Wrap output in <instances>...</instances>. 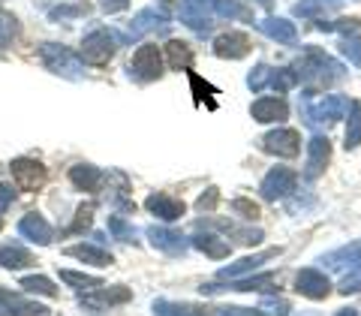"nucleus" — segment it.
Masks as SVG:
<instances>
[{
	"mask_svg": "<svg viewBox=\"0 0 361 316\" xmlns=\"http://www.w3.org/2000/svg\"><path fill=\"white\" fill-rule=\"evenodd\" d=\"M292 73H295V82H301L304 87H331L343 78V63H337L331 54H325L316 45H307V51L292 63Z\"/></svg>",
	"mask_w": 361,
	"mask_h": 316,
	"instance_id": "f257e3e1",
	"label": "nucleus"
},
{
	"mask_svg": "<svg viewBox=\"0 0 361 316\" xmlns=\"http://www.w3.org/2000/svg\"><path fill=\"white\" fill-rule=\"evenodd\" d=\"M39 58H42L45 66H49V73H54V75L73 78V82H78V78L85 75V63H82V58H78L75 51L66 49V45L45 42L42 49H39Z\"/></svg>",
	"mask_w": 361,
	"mask_h": 316,
	"instance_id": "f03ea898",
	"label": "nucleus"
},
{
	"mask_svg": "<svg viewBox=\"0 0 361 316\" xmlns=\"http://www.w3.org/2000/svg\"><path fill=\"white\" fill-rule=\"evenodd\" d=\"M298 82H295V73H292V66H268V63H256L250 75H247V87L250 90H265V87H274L277 94H286L292 90Z\"/></svg>",
	"mask_w": 361,
	"mask_h": 316,
	"instance_id": "7ed1b4c3",
	"label": "nucleus"
},
{
	"mask_svg": "<svg viewBox=\"0 0 361 316\" xmlns=\"http://www.w3.org/2000/svg\"><path fill=\"white\" fill-rule=\"evenodd\" d=\"M349 109V99L341 94H331V97H319L316 103L304 106V123L307 127H331L337 123Z\"/></svg>",
	"mask_w": 361,
	"mask_h": 316,
	"instance_id": "20e7f679",
	"label": "nucleus"
},
{
	"mask_svg": "<svg viewBox=\"0 0 361 316\" xmlns=\"http://www.w3.org/2000/svg\"><path fill=\"white\" fill-rule=\"evenodd\" d=\"M178 18H180V25H187L190 30L205 33V30H211L214 18H220V0H180Z\"/></svg>",
	"mask_w": 361,
	"mask_h": 316,
	"instance_id": "39448f33",
	"label": "nucleus"
},
{
	"mask_svg": "<svg viewBox=\"0 0 361 316\" xmlns=\"http://www.w3.org/2000/svg\"><path fill=\"white\" fill-rule=\"evenodd\" d=\"M115 45H118V37L109 33L106 28L90 30L82 40V61L94 63V66H103V63H109L111 58H115Z\"/></svg>",
	"mask_w": 361,
	"mask_h": 316,
	"instance_id": "423d86ee",
	"label": "nucleus"
},
{
	"mask_svg": "<svg viewBox=\"0 0 361 316\" xmlns=\"http://www.w3.org/2000/svg\"><path fill=\"white\" fill-rule=\"evenodd\" d=\"M127 70H130V78H135V82H142V85L157 82V78L163 75V51L157 49V45H142V49L133 54Z\"/></svg>",
	"mask_w": 361,
	"mask_h": 316,
	"instance_id": "0eeeda50",
	"label": "nucleus"
},
{
	"mask_svg": "<svg viewBox=\"0 0 361 316\" xmlns=\"http://www.w3.org/2000/svg\"><path fill=\"white\" fill-rule=\"evenodd\" d=\"M157 30H169V13L166 9H157V6H148V9H142L139 16H135L127 30L121 33V42H133V40H142L145 33H157Z\"/></svg>",
	"mask_w": 361,
	"mask_h": 316,
	"instance_id": "6e6552de",
	"label": "nucleus"
},
{
	"mask_svg": "<svg viewBox=\"0 0 361 316\" xmlns=\"http://www.w3.org/2000/svg\"><path fill=\"white\" fill-rule=\"evenodd\" d=\"M133 298V292L127 286H97V289H87V296L78 298V304H82L85 310L90 313H103L106 308H118V304H127Z\"/></svg>",
	"mask_w": 361,
	"mask_h": 316,
	"instance_id": "1a4fd4ad",
	"label": "nucleus"
},
{
	"mask_svg": "<svg viewBox=\"0 0 361 316\" xmlns=\"http://www.w3.org/2000/svg\"><path fill=\"white\" fill-rule=\"evenodd\" d=\"M295 184H298V175L292 172V169H286V166H277L262 178L259 193H262V199H268V202L286 199L289 193H295Z\"/></svg>",
	"mask_w": 361,
	"mask_h": 316,
	"instance_id": "9d476101",
	"label": "nucleus"
},
{
	"mask_svg": "<svg viewBox=\"0 0 361 316\" xmlns=\"http://www.w3.org/2000/svg\"><path fill=\"white\" fill-rule=\"evenodd\" d=\"M262 151L268 154H277V157H298L301 151V135L298 130H286V127H277L262 135Z\"/></svg>",
	"mask_w": 361,
	"mask_h": 316,
	"instance_id": "9b49d317",
	"label": "nucleus"
},
{
	"mask_svg": "<svg viewBox=\"0 0 361 316\" xmlns=\"http://www.w3.org/2000/svg\"><path fill=\"white\" fill-rule=\"evenodd\" d=\"M9 172H13L16 184L21 190H39L45 184V166L39 160H30V157H18V160L9 163Z\"/></svg>",
	"mask_w": 361,
	"mask_h": 316,
	"instance_id": "f8f14e48",
	"label": "nucleus"
},
{
	"mask_svg": "<svg viewBox=\"0 0 361 316\" xmlns=\"http://www.w3.org/2000/svg\"><path fill=\"white\" fill-rule=\"evenodd\" d=\"M145 235H148V241L166 256H184L190 247V238H184V235L175 229H166V226H148Z\"/></svg>",
	"mask_w": 361,
	"mask_h": 316,
	"instance_id": "ddd939ff",
	"label": "nucleus"
},
{
	"mask_svg": "<svg viewBox=\"0 0 361 316\" xmlns=\"http://www.w3.org/2000/svg\"><path fill=\"white\" fill-rule=\"evenodd\" d=\"M250 37L241 30H229V33H223V37L214 40V54L217 58H226V61H241L250 54Z\"/></svg>",
	"mask_w": 361,
	"mask_h": 316,
	"instance_id": "4468645a",
	"label": "nucleus"
},
{
	"mask_svg": "<svg viewBox=\"0 0 361 316\" xmlns=\"http://www.w3.org/2000/svg\"><path fill=\"white\" fill-rule=\"evenodd\" d=\"M0 316H49V308L18 296V292L0 289Z\"/></svg>",
	"mask_w": 361,
	"mask_h": 316,
	"instance_id": "2eb2a0df",
	"label": "nucleus"
},
{
	"mask_svg": "<svg viewBox=\"0 0 361 316\" xmlns=\"http://www.w3.org/2000/svg\"><path fill=\"white\" fill-rule=\"evenodd\" d=\"M329 160H331V142L325 139V135H313L310 145H307V166H304V178L316 181L325 172Z\"/></svg>",
	"mask_w": 361,
	"mask_h": 316,
	"instance_id": "dca6fc26",
	"label": "nucleus"
},
{
	"mask_svg": "<svg viewBox=\"0 0 361 316\" xmlns=\"http://www.w3.org/2000/svg\"><path fill=\"white\" fill-rule=\"evenodd\" d=\"M295 289L301 292V296L313 298V301H322V298H329L331 284H329V277H325L319 268H304V271H298V277H295Z\"/></svg>",
	"mask_w": 361,
	"mask_h": 316,
	"instance_id": "f3484780",
	"label": "nucleus"
},
{
	"mask_svg": "<svg viewBox=\"0 0 361 316\" xmlns=\"http://www.w3.org/2000/svg\"><path fill=\"white\" fill-rule=\"evenodd\" d=\"M145 208H148L154 217H160L163 223H175V220L184 217V211H187L184 202L169 196V193H151L148 199H145Z\"/></svg>",
	"mask_w": 361,
	"mask_h": 316,
	"instance_id": "a211bd4d",
	"label": "nucleus"
},
{
	"mask_svg": "<svg viewBox=\"0 0 361 316\" xmlns=\"http://www.w3.org/2000/svg\"><path fill=\"white\" fill-rule=\"evenodd\" d=\"M250 115L259 123H274V121H286L289 118V106L283 97H259L250 106Z\"/></svg>",
	"mask_w": 361,
	"mask_h": 316,
	"instance_id": "6ab92c4d",
	"label": "nucleus"
},
{
	"mask_svg": "<svg viewBox=\"0 0 361 316\" xmlns=\"http://www.w3.org/2000/svg\"><path fill=\"white\" fill-rule=\"evenodd\" d=\"M271 286H277V274H259V277H250V280H229V286H220V284H208L202 286L205 296H217L223 289H232V292H265Z\"/></svg>",
	"mask_w": 361,
	"mask_h": 316,
	"instance_id": "aec40b11",
	"label": "nucleus"
},
{
	"mask_svg": "<svg viewBox=\"0 0 361 316\" xmlns=\"http://www.w3.org/2000/svg\"><path fill=\"white\" fill-rule=\"evenodd\" d=\"M358 262H361V238H358V241H349V244H343V247H337V250L325 253V256L319 259V265L331 268V271L353 268V265H358Z\"/></svg>",
	"mask_w": 361,
	"mask_h": 316,
	"instance_id": "412c9836",
	"label": "nucleus"
},
{
	"mask_svg": "<svg viewBox=\"0 0 361 316\" xmlns=\"http://www.w3.org/2000/svg\"><path fill=\"white\" fill-rule=\"evenodd\" d=\"M277 253H280V250H265V253H256V256H244V259H238L235 265L220 268V271H217V280H238L241 274H253L259 265H265L268 259H274Z\"/></svg>",
	"mask_w": 361,
	"mask_h": 316,
	"instance_id": "4be33fe9",
	"label": "nucleus"
},
{
	"mask_svg": "<svg viewBox=\"0 0 361 316\" xmlns=\"http://www.w3.org/2000/svg\"><path fill=\"white\" fill-rule=\"evenodd\" d=\"M18 232L25 235L27 241H37V244H51V238H54V229L49 223H45V217L42 214H25V217L18 220Z\"/></svg>",
	"mask_w": 361,
	"mask_h": 316,
	"instance_id": "5701e85b",
	"label": "nucleus"
},
{
	"mask_svg": "<svg viewBox=\"0 0 361 316\" xmlns=\"http://www.w3.org/2000/svg\"><path fill=\"white\" fill-rule=\"evenodd\" d=\"M256 28L262 30L268 40H274V42H283V45L295 42V37H298L295 25H292V21H286V18H277V16H265V18L259 21Z\"/></svg>",
	"mask_w": 361,
	"mask_h": 316,
	"instance_id": "b1692460",
	"label": "nucleus"
},
{
	"mask_svg": "<svg viewBox=\"0 0 361 316\" xmlns=\"http://www.w3.org/2000/svg\"><path fill=\"white\" fill-rule=\"evenodd\" d=\"M70 181H73L78 190H85V193H97V190L103 187L106 175L99 172L97 166H90V163H75V166L70 169Z\"/></svg>",
	"mask_w": 361,
	"mask_h": 316,
	"instance_id": "393cba45",
	"label": "nucleus"
},
{
	"mask_svg": "<svg viewBox=\"0 0 361 316\" xmlns=\"http://www.w3.org/2000/svg\"><path fill=\"white\" fill-rule=\"evenodd\" d=\"M63 253L73 256V259H78V262L97 265V268H106V265L115 262V259H111V253H106L103 247H97V244H73V247H66Z\"/></svg>",
	"mask_w": 361,
	"mask_h": 316,
	"instance_id": "a878e982",
	"label": "nucleus"
},
{
	"mask_svg": "<svg viewBox=\"0 0 361 316\" xmlns=\"http://www.w3.org/2000/svg\"><path fill=\"white\" fill-rule=\"evenodd\" d=\"M346 0H298L292 6V16L298 18H322L325 13H337Z\"/></svg>",
	"mask_w": 361,
	"mask_h": 316,
	"instance_id": "bb28decb",
	"label": "nucleus"
},
{
	"mask_svg": "<svg viewBox=\"0 0 361 316\" xmlns=\"http://www.w3.org/2000/svg\"><path fill=\"white\" fill-rule=\"evenodd\" d=\"M190 244L196 247V250H202L205 256H211V259H226L229 256V241H223V238H217V235H211V232H196L193 238H190Z\"/></svg>",
	"mask_w": 361,
	"mask_h": 316,
	"instance_id": "cd10ccee",
	"label": "nucleus"
},
{
	"mask_svg": "<svg viewBox=\"0 0 361 316\" xmlns=\"http://www.w3.org/2000/svg\"><path fill=\"white\" fill-rule=\"evenodd\" d=\"M27 265H33V253L25 250L21 244H6V247H0V268L18 271V268H27Z\"/></svg>",
	"mask_w": 361,
	"mask_h": 316,
	"instance_id": "c85d7f7f",
	"label": "nucleus"
},
{
	"mask_svg": "<svg viewBox=\"0 0 361 316\" xmlns=\"http://www.w3.org/2000/svg\"><path fill=\"white\" fill-rule=\"evenodd\" d=\"M154 316H211V310H202V308H196V304L154 301Z\"/></svg>",
	"mask_w": 361,
	"mask_h": 316,
	"instance_id": "c756f323",
	"label": "nucleus"
},
{
	"mask_svg": "<svg viewBox=\"0 0 361 316\" xmlns=\"http://www.w3.org/2000/svg\"><path fill=\"white\" fill-rule=\"evenodd\" d=\"M166 54H169V63H172L175 70H190V63H193V49L180 40H169Z\"/></svg>",
	"mask_w": 361,
	"mask_h": 316,
	"instance_id": "7c9ffc66",
	"label": "nucleus"
},
{
	"mask_svg": "<svg viewBox=\"0 0 361 316\" xmlns=\"http://www.w3.org/2000/svg\"><path fill=\"white\" fill-rule=\"evenodd\" d=\"M349 123H346V151H355L361 145V103H349Z\"/></svg>",
	"mask_w": 361,
	"mask_h": 316,
	"instance_id": "2f4dec72",
	"label": "nucleus"
},
{
	"mask_svg": "<svg viewBox=\"0 0 361 316\" xmlns=\"http://www.w3.org/2000/svg\"><path fill=\"white\" fill-rule=\"evenodd\" d=\"M21 289L33 292V296H45V298H54V296H58V289H54V284H51L49 277H42V274L21 277Z\"/></svg>",
	"mask_w": 361,
	"mask_h": 316,
	"instance_id": "473e14b6",
	"label": "nucleus"
},
{
	"mask_svg": "<svg viewBox=\"0 0 361 316\" xmlns=\"http://www.w3.org/2000/svg\"><path fill=\"white\" fill-rule=\"evenodd\" d=\"M16 37H18V18L13 13H4V9H0V51L9 49Z\"/></svg>",
	"mask_w": 361,
	"mask_h": 316,
	"instance_id": "72a5a7b5",
	"label": "nucleus"
},
{
	"mask_svg": "<svg viewBox=\"0 0 361 316\" xmlns=\"http://www.w3.org/2000/svg\"><path fill=\"white\" fill-rule=\"evenodd\" d=\"M61 280L70 284L75 289H97L103 286V277H94V274H78V271H61Z\"/></svg>",
	"mask_w": 361,
	"mask_h": 316,
	"instance_id": "f704fd0d",
	"label": "nucleus"
},
{
	"mask_svg": "<svg viewBox=\"0 0 361 316\" xmlns=\"http://www.w3.org/2000/svg\"><path fill=\"white\" fill-rule=\"evenodd\" d=\"M90 6L87 4H66V6H54L49 9V16L54 21H70V18H78V16H87Z\"/></svg>",
	"mask_w": 361,
	"mask_h": 316,
	"instance_id": "c9c22d12",
	"label": "nucleus"
},
{
	"mask_svg": "<svg viewBox=\"0 0 361 316\" xmlns=\"http://www.w3.org/2000/svg\"><path fill=\"white\" fill-rule=\"evenodd\" d=\"M358 25H361V21H355V18H341V21H319L316 28H319V30H329V33L341 30V33H346V37H355Z\"/></svg>",
	"mask_w": 361,
	"mask_h": 316,
	"instance_id": "e433bc0d",
	"label": "nucleus"
},
{
	"mask_svg": "<svg viewBox=\"0 0 361 316\" xmlns=\"http://www.w3.org/2000/svg\"><path fill=\"white\" fill-rule=\"evenodd\" d=\"M109 232L115 235L118 241H123V244H130L135 238V229L123 217H109Z\"/></svg>",
	"mask_w": 361,
	"mask_h": 316,
	"instance_id": "4c0bfd02",
	"label": "nucleus"
},
{
	"mask_svg": "<svg viewBox=\"0 0 361 316\" xmlns=\"http://www.w3.org/2000/svg\"><path fill=\"white\" fill-rule=\"evenodd\" d=\"M341 54L353 66H361V40L358 37H343L341 40Z\"/></svg>",
	"mask_w": 361,
	"mask_h": 316,
	"instance_id": "58836bf2",
	"label": "nucleus"
},
{
	"mask_svg": "<svg viewBox=\"0 0 361 316\" xmlns=\"http://www.w3.org/2000/svg\"><path fill=\"white\" fill-rule=\"evenodd\" d=\"M259 310H262L265 316H289V301L286 298H271V296H265L262 298V308H259Z\"/></svg>",
	"mask_w": 361,
	"mask_h": 316,
	"instance_id": "ea45409f",
	"label": "nucleus"
},
{
	"mask_svg": "<svg viewBox=\"0 0 361 316\" xmlns=\"http://www.w3.org/2000/svg\"><path fill=\"white\" fill-rule=\"evenodd\" d=\"M90 220H94V205H82L75 211V220H73V226L66 229V235H73V232H82V229H87L90 226Z\"/></svg>",
	"mask_w": 361,
	"mask_h": 316,
	"instance_id": "a19ab883",
	"label": "nucleus"
},
{
	"mask_svg": "<svg viewBox=\"0 0 361 316\" xmlns=\"http://www.w3.org/2000/svg\"><path fill=\"white\" fill-rule=\"evenodd\" d=\"M341 292L349 296V292H361V262L349 268V274L341 280Z\"/></svg>",
	"mask_w": 361,
	"mask_h": 316,
	"instance_id": "79ce46f5",
	"label": "nucleus"
},
{
	"mask_svg": "<svg viewBox=\"0 0 361 316\" xmlns=\"http://www.w3.org/2000/svg\"><path fill=\"white\" fill-rule=\"evenodd\" d=\"M217 202H220V190H217V187H208L205 193L196 199V208L205 214V211H214V208H217Z\"/></svg>",
	"mask_w": 361,
	"mask_h": 316,
	"instance_id": "37998d69",
	"label": "nucleus"
},
{
	"mask_svg": "<svg viewBox=\"0 0 361 316\" xmlns=\"http://www.w3.org/2000/svg\"><path fill=\"white\" fill-rule=\"evenodd\" d=\"M232 211L244 214L247 220H256V217H259V205H256V202H250V199H235V202H232Z\"/></svg>",
	"mask_w": 361,
	"mask_h": 316,
	"instance_id": "c03bdc74",
	"label": "nucleus"
},
{
	"mask_svg": "<svg viewBox=\"0 0 361 316\" xmlns=\"http://www.w3.org/2000/svg\"><path fill=\"white\" fill-rule=\"evenodd\" d=\"M211 316H265V313L250 308H220V310H211Z\"/></svg>",
	"mask_w": 361,
	"mask_h": 316,
	"instance_id": "a18cd8bd",
	"label": "nucleus"
},
{
	"mask_svg": "<svg viewBox=\"0 0 361 316\" xmlns=\"http://www.w3.org/2000/svg\"><path fill=\"white\" fill-rule=\"evenodd\" d=\"M13 199H16L13 187H9V184H0V214H4L9 205H13Z\"/></svg>",
	"mask_w": 361,
	"mask_h": 316,
	"instance_id": "49530a36",
	"label": "nucleus"
},
{
	"mask_svg": "<svg viewBox=\"0 0 361 316\" xmlns=\"http://www.w3.org/2000/svg\"><path fill=\"white\" fill-rule=\"evenodd\" d=\"M127 4H130V0H103V13H109V16L123 13V9H127Z\"/></svg>",
	"mask_w": 361,
	"mask_h": 316,
	"instance_id": "de8ad7c7",
	"label": "nucleus"
},
{
	"mask_svg": "<svg viewBox=\"0 0 361 316\" xmlns=\"http://www.w3.org/2000/svg\"><path fill=\"white\" fill-rule=\"evenodd\" d=\"M334 316H358V310H353V308H349V310H337Z\"/></svg>",
	"mask_w": 361,
	"mask_h": 316,
	"instance_id": "09e8293b",
	"label": "nucleus"
},
{
	"mask_svg": "<svg viewBox=\"0 0 361 316\" xmlns=\"http://www.w3.org/2000/svg\"><path fill=\"white\" fill-rule=\"evenodd\" d=\"M259 4H262V6H271V4H274V0H259Z\"/></svg>",
	"mask_w": 361,
	"mask_h": 316,
	"instance_id": "8fccbe9b",
	"label": "nucleus"
}]
</instances>
